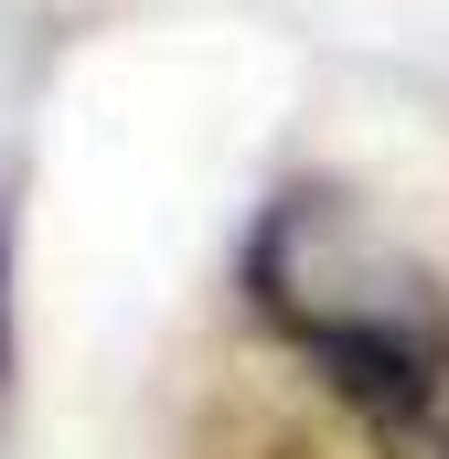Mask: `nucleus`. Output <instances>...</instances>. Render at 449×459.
<instances>
[{"mask_svg": "<svg viewBox=\"0 0 449 459\" xmlns=\"http://www.w3.org/2000/svg\"><path fill=\"white\" fill-rule=\"evenodd\" d=\"M246 310L364 417L428 438L449 417V278L342 182H278L246 225Z\"/></svg>", "mask_w": 449, "mask_h": 459, "instance_id": "obj_1", "label": "nucleus"}, {"mask_svg": "<svg viewBox=\"0 0 449 459\" xmlns=\"http://www.w3.org/2000/svg\"><path fill=\"white\" fill-rule=\"evenodd\" d=\"M439 438V428H428ZM428 438L364 417L353 395H332L311 363L268 352V363H235L204 417H193V459H428Z\"/></svg>", "mask_w": 449, "mask_h": 459, "instance_id": "obj_2", "label": "nucleus"}, {"mask_svg": "<svg viewBox=\"0 0 449 459\" xmlns=\"http://www.w3.org/2000/svg\"><path fill=\"white\" fill-rule=\"evenodd\" d=\"M11 256H22V204L0 182V395H11V363H22V332H11Z\"/></svg>", "mask_w": 449, "mask_h": 459, "instance_id": "obj_3", "label": "nucleus"}]
</instances>
